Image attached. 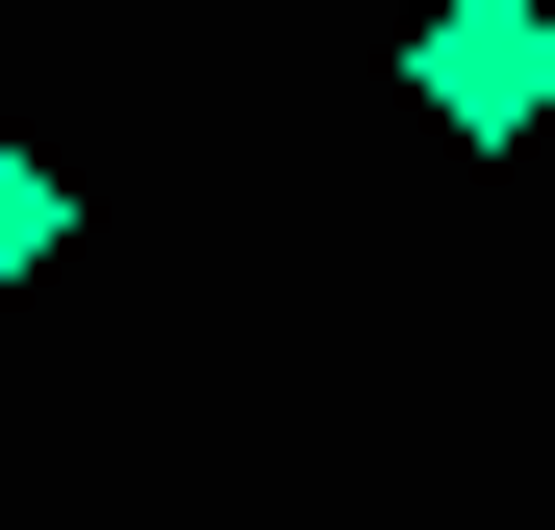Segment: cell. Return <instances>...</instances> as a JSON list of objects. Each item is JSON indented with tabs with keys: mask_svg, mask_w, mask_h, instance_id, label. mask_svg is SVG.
<instances>
[{
	"mask_svg": "<svg viewBox=\"0 0 555 530\" xmlns=\"http://www.w3.org/2000/svg\"><path fill=\"white\" fill-rule=\"evenodd\" d=\"M404 102H429L454 152H505V127L555 102V26H530V0H429V26H404Z\"/></svg>",
	"mask_w": 555,
	"mask_h": 530,
	"instance_id": "cell-1",
	"label": "cell"
},
{
	"mask_svg": "<svg viewBox=\"0 0 555 530\" xmlns=\"http://www.w3.org/2000/svg\"><path fill=\"white\" fill-rule=\"evenodd\" d=\"M51 253H76V177H51L26 127H0V303H26V279H51Z\"/></svg>",
	"mask_w": 555,
	"mask_h": 530,
	"instance_id": "cell-2",
	"label": "cell"
}]
</instances>
